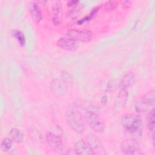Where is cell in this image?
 <instances>
[{
    "label": "cell",
    "instance_id": "22",
    "mask_svg": "<svg viewBox=\"0 0 155 155\" xmlns=\"http://www.w3.org/2000/svg\"><path fill=\"white\" fill-rule=\"evenodd\" d=\"M152 140H153V145H154V133L153 134V136H152Z\"/></svg>",
    "mask_w": 155,
    "mask_h": 155
},
{
    "label": "cell",
    "instance_id": "8",
    "mask_svg": "<svg viewBox=\"0 0 155 155\" xmlns=\"http://www.w3.org/2000/svg\"><path fill=\"white\" fill-rule=\"evenodd\" d=\"M128 98L127 90L120 89L116 97L113 104V111L117 114L120 113L125 107Z\"/></svg>",
    "mask_w": 155,
    "mask_h": 155
},
{
    "label": "cell",
    "instance_id": "7",
    "mask_svg": "<svg viewBox=\"0 0 155 155\" xmlns=\"http://www.w3.org/2000/svg\"><path fill=\"white\" fill-rule=\"evenodd\" d=\"M122 151L124 154L128 155H140L145 153L138 147L137 141L134 139H127L121 144Z\"/></svg>",
    "mask_w": 155,
    "mask_h": 155
},
{
    "label": "cell",
    "instance_id": "14",
    "mask_svg": "<svg viewBox=\"0 0 155 155\" xmlns=\"http://www.w3.org/2000/svg\"><path fill=\"white\" fill-rule=\"evenodd\" d=\"M10 137L12 140L16 143H20L22 142L24 138V134L23 131L19 128H12L10 131Z\"/></svg>",
    "mask_w": 155,
    "mask_h": 155
},
{
    "label": "cell",
    "instance_id": "3",
    "mask_svg": "<svg viewBox=\"0 0 155 155\" xmlns=\"http://www.w3.org/2000/svg\"><path fill=\"white\" fill-rule=\"evenodd\" d=\"M155 104L154 90H151L145 94L142 99L137 102L135 105V110L137 112L143 113L150 110Z\"/></svg>",
    "mask_w": 155,
    "mask_h": 155
},
{
    "label": "cell",
    "instance_id": "1",
    "mask_svg": "<svg viewBox=\"0 0 155 155\" xmlns=\"http://www.w3.org/2000/svg\"><path fill=\"white\" fill-rule=\"evenodd\" d=\"M121 124L124 131L131 135L134 140L140 137L142 131V119L140 115L126 114L121 119Z\"/></svg>",
    "mask_w": 155,
    "mask_h": 155
},
{
    "label": "cell",
    "instance_id": "11",
    "mask_svg": "<svg viewBox=\"0 0 155 155\" xmlns=\"http://www.w3.org/2000/svg\"><path fill=\"white\" fill-rule=\"evenodd\" d=\"M29 12L33 21L38 24L42 18L41 10L38 4L36 2H31L29 5Z\"/></svg>",
    "mask_w": 155,
    "mask_h": 155
},
{
    "label": "cell",
    "instance_id": "4",
    "mask_svg": "<svg viewBox=\"0 0 155 155\" xmlns=\"http://www.w3.org/2000/svg\"><path fill=\"white\" fill-rule=\"evenodd\" d=\"M85 116L87 123L94 131L101 133L105 131V125L97 113L93 111H87Z\"/></svg>",
    "mask_w": 155,
    "mask_h": 155
},
{
    "label": "cell",
    "instance_id": "17",
    "mask_svg": "<svg viewBox=\"0 0 155 155\" xmlns=\"http://www.w3.org/2000/svg\"><path fill=\"white\" fill-rule=\"evenodd\" d=\"M12 139L10 137H5L3 139V140L1 142V148L3 151H8L12 147Z\"/></svg>",
    "mask_w": 155,
    "mask_h": 155
},
{
    "label": "cell",
    "instance_id": "19",
    "mask_svg": "<svg viewBox=\"0 0 155 155\" xmlns=\"http://www.w3.org/2000/svg\"><path fill=\"white\" fill-rule=\"evenodd\" d=\"M65 154H78V153L76 152L75 149H68L66 151V152L65 153Z\"/></svg>",
    "mask_w": 155,
    "mask_h": 155
},
{
    "label": "cell",
    "instance_id": "5",
    "mask_svg": "<svg viewBox=\"0 0 155 155\" xmlns=\"http://www.w3.org/2000/svg\"><path fill=\"white\" fill-rule=\"evenodd\" d=\"M66 33L68 38L83 42L90 41L93 36L92 31L90 30H79L74 28L68 29Z\"/></svg>",
    "mask_w": 155,
    "mask_h": 155
},
{
    "label": "cell",
    "instance_id": "9",
    "mask_svg": "<svg viewBox=\"0 0 155 155\" xmlns=\"http://www.w3.org/2000/svg\"><path fill=\"white\" fill-rule=\"evenodd\" d=\"M46 140L49 147L54 151L59 152L63 148V142L62 138L54 133L48 132L46 134Z\"/></svg>",
    "mask_w": 155,
    "mask_h": 155
},
{
    "label": "cell",
    "instance_id": "12",
    "mask_svg": "<svg viewBox=\"0 0 155 155\" xmlns=\"http://www.w3.org/2000/svg\"><path fill=\"white\" fill-rule=\"evenodd\" d=\"M74 149L76 150L78 154L90 155L93 154L88 145L84 140H79L76 142L74 145Z\"/></svg>",
    "mask_w": 155,
    "mask_h": 155
},
{
    "label": "cell",
    "instance_id": "20",
    "mask_svg": "<svg viewBox=\"0 0 155 155\" xmlns=\"http://www.w3.org/2000/svg\"><path fill=\"white\" fill-rule=\"evenodd\" d=\"M78 2H79L77 1H71L67 3V6L73 7V6H75L76 5H77V4H78Z\"/></svg>",
    "mask_w": 155,
    "mask_h": 155
},
{
    "label": "cell",
    "instance_id": "6",
    "mask_svg": "<svg viewBox=\"0 0 155 155\" xmlns=\"http://www.w3.org/2000/svg\"><path fill=\"white\" fill-rule=\"evenodd\" d=\"M87 143L88 145L93 154H105V150L101 142L97 137L93 134H88L86 136Z\"/></svg>",
    "mask_w": 155,
    "mask_h": 155
},
{
    "label": "cell",
    "instance_id": "16",
    "mask_svg": "<svg viewBox=\"0 0 155 155\" xmlns=\"http://www.w3.org/2000/svg\"><path fill=\"white\" fill-rule=\"evenodd\" d=\"M12 35L13 38L17 39L21 47H23L25 45V36L22 31L18 30H13L12 31Z\"/></svg>",
    "mask_w": 155,
    "mask_h": 155
},
{
    "label": "cell",
    "instance_id": "15",
    "mask_svg": "<svg viewBox=\"0 0 155 155\" xmlns=\"http://www.w3.org/2000/svg\"><path fill=\"white\" fill-rule=\"evenodd\" d=\"M147 127L149 131H154V109L153 108L150 110L149 112L148 116H147Z\"/></svg>",
    "mask_w": 155,
    "mask_h": 155
},
{
    "label": "cell",
    "instance_id": "10",
    "mask_svg": "<svg viewBox=\"0 0 155 155\" xmlns=\"http://www.w3.org/2000/svg\"><path fill=\"white\" fill-rule=\"evenodd\" d=\"M57 45L63 50L70 51H75L79 48V44L78 41L70 38L64 37L59 38L57 42Z\"/></svg>",
    "mask_w": 155,
    "mask_h": 155
},
{
    "label": "cell",
    "instance_id": "13",
    "mask_svg": "<svg viewBox=\"0 0 155 155\" xmlns=\"http://www.w3.org/2000/svg\"><path fill=\"white\" fill-rule=\"evenodd\" d=\"M134 80V76L133 72L128 71L125 74L119 83V87L120 89L127 90L132 85Z\"/></svg>",
    "mask_w": 155,
    "mask_h": 155
},
{
    "label": "cell",
    "instance_id": "2",
    "mask_svg": "<svg viewBox=\"0 0 155 155\" xmlns=\"http://www.w3.org/2000/svg\"><path fill=\"white\" fill-rule=\"evenodd\" d=\"M66 118L70 128L75 132L82 134L85 130V125L81 113L74 105H70L66 111Z\"/></svg>",
    "mask_w": 155,
    "mask_h": 155
},
{
    "label": "cell",
    "instance_id": "21",
    "mask_svg": "<svg viewBox=\"0 0 155 155\" xmlns=\"http://www.w3.org/2000/svg\"><path fill=\"white\" fill-rule=\"evenodd\" d=\"M131 3H132V2L128 1H124V2H123V5H124V7H125L126 8H128V7H130L131 6Z\"/></svg>",
    "mask_w": 155,
    "mask_h": 155
},
{
    "label": "cell",
    "instance_id": "18",
    "mask_svg": "<svg viewBox=\"0 0 155 155\" xmlns=\"http://www.w3.org/2000/svg\"><path fill=\"white\" fill-rule=\"evenodd\" d=\"M118 5V2L116 1H108L104 4V10L107 12L114 10Z\"/></svg>",
    "mask_w": 155,
    "mask_h": 155
}]
</instances>
